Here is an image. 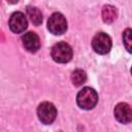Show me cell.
<instances>
[{
	"label": "cell",
	"instance_id": "cell-3",
	"mask_svg": "<svg viewBox=\"0 0 132 132\" xmlns=\"http://www.w3.org/2000/svg\"><path fill=\"white\" fill-rule=\"evenodd\" d=\"M47 29L55 35H61L67 30V22L65 16L60 12L53 13L47 21Z\"/></svg>",
	"mask_w": 132,
	"mask_h": 132
},
{
	"label": "cell",
	"instance_id": "cell-4",
	"mask_svg": "<svg viewBox=\"0 0 132 132\" xmlns=\"http://www.w3.org/2000/svg\"><path fill=\"white\" fill-rule=\"evenodd\" d=\"M37 116L41 123L48 125L52 124L57 117V109L51 102H42L37 108Z\"/></svg>",
	"mask_w": 132,
	"mask_h": 132
},
{
	"label": "cell",
	"instance_id": "cell-7",
	"mask_svg": "<svg viewBox=\"0 0 132 132\" xmlns=\"http://www.w3.org/2000/svg\"><path fill=\"white\" fill-rule=\"evenodd\" d=\"M114 117L122 124H128L132 120V111L129 104L125 102L119 103L114 107Z\"/></svg>",
	"mask_w": 132,
	"mask_h": 132
},
{
	"label": "cell",
	"instance_id": "cell-6",
	"mask_svg": "<svg viewBox=\"0 0 132 132\" xmlns=\"http://www.w3.org/2000/svg\"><path fill=\"white\" fill-rule=\"evenodd\" d=\"M28 27V22L25 14L21 11L13 12L9 19V28L13 33H22Z\"/></svg>",
	"mask_w": 132,
	"mask_h": 132
},
{
	"label": "cell",
	"instance_id": "cell-12",
	"mask_svg": "<svg viewBox=\"0 0 132 132\" xmlns=\"http://www.w3.org/2000/svg\"><path fill=\"white\" fill-rule=\"evenodd\" d=\"M131 33H132V30L131 29H126L124 31V34H123V40H124V44L126 46V50L131 53V43H132V38H131Z\"/></svg>",
	"mask_w": 132,
	"mask_h": 132
},
{
	"label": "cell",
	"instance_id": "cell-2",
	"mask_svg": "<svg viewBox=\"0 0 132 132\" xmlns=\"http://www.w3.org/2000/svg\"><path fill=\"white\" fill-rule=\"evenodd\" d=\"M52 58L58 63H67L72 58V48L66 42H58L52 47Z\"/></svg>",
	"mask_w": 132,
	"mask_h": 132
},
{
	"label": "cell",
	"instance_id": "cell-11",
	"mask_svg": "<svg viewBox=\"0 0 132 132\" xmlns=\"http://www.w3.org/2000/svg\"><path fill=\"white\" fill-rule=\"evenodd\" d=\"M71 80H72V82H73L74 86H76V87L81 86L87 80V74H86V72L84 70L76 69L71 74Z\"/></svg>",
	"mask_w": 132,
	"mask_h": 132
},
{
	"label": "cell",
	"instance_id": "cell-5",
	"mask_svg": "<svg viewBox=\"0 0 132 132\" xmlns=\"http://www.w3.org/2000/svg\"><path fill=\"white\" fill-rule=\"evenodd\" d=\"M92 47L97 54H107L111 48V39L106 33H97L92 40Z\"/></svg>",
	"mask_w": 132,
	"mask_h": 132
},
{
	"label": "cell",
	"instance_id": "cell-10",
	"mask_svg": "<svg viewBox=\"0 0 132 132\" xmlns=\"http://www.w3.org/2000/svg\"><path fill=\"white\" fill-rule=\"evenodd\" d=\"M27 14L30 19V21L35 25V26H39L42 23V14L40 12V10L36 7H32V6H28L27 7Z\"/></svg>",
	"mask_w": 132,
	"mask_h": 132
},
{
	"label": "cell",
	"instance_id": "cell-1",
	"mask_svg": "<svg viewBox=\"0 0 132 132\" xmlns=\"http://www.w3.org/2000/svg\"><path fill=\"white\" fill-rule=\"evenodd\" d=\"M76 101L80 108L92 109L97 104L98 95L94 89L86 87L78 92V94L76 96Z\"/></svg>",
	"mask_w": 132,
	"mask_h": 132
},
{
	"label": "cell",
	"instance_id": "cell-9",
	"mask_svg": "<svg viewBox=\"0 0 132 132\" xmlns=\"http://www.w3.org/2000/svg\"><path fill=\"white\" fill-rule=\"evenodd\" d=\"M118 12L112 5H105L102 8V19L106 24H111L117 19Z\"/></svg>",
	"mask_w": 132,
	"mask_h": 132
},
{
	"label": "cell",
	"instance_id": "cell-8",
	"mask_svg": "<svg viewBox=\"0 0 132 132\" xmlns=\"http://www.w3.org/2000/svg\"><path fill=\"white\" fill-rule=\"evenodd\" d=\"M23 45L25 48L30 53H36L39 50L40 46V40L36 33L34 32H28L25 33L22 37Z\"/></svg>",
	"mask_w": 132,
	"mask_h": 132
}]
</instances>
